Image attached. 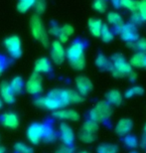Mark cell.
Listing matches in <instances>:
<instances>
[{
    "instance_id": "obj_1",
    "label": "cell",
    "mask_w": 146,
    "mask_h": 153,
    "mask_svg": "<svg viewBox=\"0 0 146 153\" xmlns=\"http://www.w3.org/2000/svg\"><path fill=\"white\" fill-rule=\"evenodd\" d=\"M60 91L61 90L51 91L48 96L36 100L35 105L39 108L51 109V111H57L59 108H62L65 105L60 99Z\"/></svg>"
},
{
    "instance_id": "obj_2",
    "label": "cell",
    "mask_w": 146,
    "mask_h": 153,
    "mask_svg": "<svg viewBox=\"0 0 146 153\" xmlns=\"http://www.w3.org/2000/svg\"><path fill=\"white\" fill-rule=\"evenodd\" d=\"M30 28H31L32 36L36 40L40 41L45 47H48L49 45V36L47 34L45 27L42 23L40 17L38 15H33L30 20Z\"/></svg>"
},
{
    "instance_id": "obj_3",
    "label": "cell",
    "mask_w": 146,
    "mask_h": 153,
    "mask_svg": "<svg viewBox=\"0 0 146 153\" xmlns=\"http://www.w3.org/2000/svg\"><path fill=\"white\" fill-rule=\"evenodd\" d=\"M112 75L118 78H122L124 76H128L129 73L132 71V67L130 64L124 59L121 54H116L112 57L111 69Z\"/></svg>"
},
{
    "instance_id": "obj_4",
    "label": "cell",
    "mask_w": 146,
    "mask_h": 153,
    "mask_svg": "<svg viewBox=\"0 0 146 153\" xmlns=\"http://www.w3.org/2000/svg\"><path fill=\"white\" fill-rule=\"evenodd\" d=\"M111 115V108L109 103L106 102H99L90 112V119L93 121H100L105 118H108Z\"/></svg>"
},
{
    "instance_id": "obj_5",
    "label": "cell",
    "mask_w": 146,
    "mask_h": 153,
    "mask_svg": "<svg viewBox=\"0 0 146 153\" xmlns=\"http://www.w3.org/2000/svg\"><path fill=\"white\" fill-rule=\"evenodd\" d=\"M5 48L8 54L14 59H18L22 55V46L19 37L17 36H10L7 37L4 41Z\"/></svg>"
},
{
    "instance_id": "obj_6",
    "label": "cell",
    "mask_w": 146,
    "mask_h": 153,
    "mask_svg": "<svg viewBox=\"0 0 146 153\" xmlns=\"http://www.w3.org/2000/svg\"><path fill=\"white\" fill-rule=\"evenodd\" d=\"M27 93L30 94H40L43 90V85H42V76L40 74L34 72L27 81L25 85Z\"/></svg>"
},
{
    "instance_id": "obj_7",
    "label": "cell",
    "mask_w": 146,
    "mask_h": 153,
    "mask_svg": "<svg viewBox=\"0 0 146 153\" xmlns=\"http://www.w3.org/2000/svg\"><path fill=\"white\" fill-rule=\"evenodd\" d=\"M45 124L33 123L28 127L27 130V138L33 144H38L43 137Z\"/></svg>"
},
{
    "instance_id": "obj_8",
    "label": "cell",
    "mask_w": 146,
    "mask_h": 153,
    "mask_svg": "<svg viewBox=\"0 0 146 153\" xmlns=\"http://www.w3.org/2000/svg\"><path fill=\"white\" fill-rule=\"evenodd\" d=\"M51 58L52 61L57 64V65H60L62 64L66 59V51L64 49L62 43L59 41H54L53 44H52L51 47Z\"/></svg>"
},
{
    "instance_id": "obj_9",
    "label": "cell",
    "mask_w": 146,
    "mask_h": 153,
    "mask_svg": "<svg viewBox=\"0 0 146 153\" xmlns=\"http://www.w3.org/2000/svg\"><path fill=\"white\" fill-rule=\"evenodd\" d=\"M84 45L81 42H75L68 48L66 52V57L68 58L70 63L80 59L84 56Z\"/></svg>"
},
{
    "instance_id": "obj_10",
    "label": "cell",
    "mask_w": 146,
    "mask_h": 153,
    "mask_svg": "<svg viewBox=\"0 0 146 153\" xmlns=\"http://www.w3.org/2000/svg\"><path fill=\"white\" fill-rule=\"evenodd\" d=\"M76 87H77L78 93L82 97L87 96L93 90V82L92 81L84 76H80L76 79Z\"/></svg>"
},
{
    "instance_id": "obj_11",
    "label": "cell",
    "mask_w": 146,
    "mask_h": 153,
    "mask_svg": "<svg viewBox=\"0 0 146 153\" xmlns=\"http://www.w3.org/2000/svg\"><path fill=\"white\" fill-rule=\"evenodd\" d=\"M120 35L121 38L125 40L127 42H132L138 39V33L136 31V29L130 24H126L120 27Z\"/></svg>"
},
{
    "instance_id": "obj_12",
    "label": "cell",
    "mask_w": 146,
    "mask_h": 153,
    "mask_svg": "<svg viewBox=\"0 0 146 153\" xmlns=\"http://www.w3.org/2000/svg\"><path fill=\"white\" fill-rule=\"evenodd\" d=\"M60 135L62 141L66 145H71L75 140L74 131L67 123H62L60 125Z\"/></svg>"
},
{
    "instance_id": "obj_13",
    "label": "cell",
    "mask_w": 146,
    "mask_h": 153,
    "mask_svg": "<svg viewBox=\"0 0 146 153\" xmlns=\"http://www.w3.org/2000/svg\"><path fill=\"white\" fill-rule=\"evenodd\" d=\"M0 96H1L2 100L9 105L15 102V94L11 90L10 85L7 82H2L0 84Z\"/></svg>"
},
{
    "instance_id": "obj_14",
    "label": "cell",
    "mask_w": 146,
    "mask_h": 153,
    "mask_svg": "<svg viewBox=\"0 0 146 153\" xmlns=\"http://www.w3.org/2000/svg\"><path fill=\"white\" fill-rule=\"evenodd\" d=\"M1 122L5 127L14 129L19 125V118H18V115L14 112H6L2 115Z\"/></svg>"
},
{
    "instance_id": "obj_15",
    "label": "cell",
    "mask_w": 146,
    "mask_h": 153,
    "mask_svg": "<svg viewBox=\"0 0 146 153\" xmlns=\"http://www.w3.org/2000/svg\"><path fill=\"white\" fill-rule=\"evenodd\" d=\"M53 115L56 118L60 119H67V120L76 121L80 118V114L74 109H57L54 112Z\"/></svg>"
},
{
    "instance_id": "obj_16",
    "label": "cell",
    "mask_w": 146,
    "mask_h": 153,
    "mask_svg": "<svg viewBox=\"0 0 146 153\" xmlns=\"http://www.w3.org/2000/svg\"><path fill=\"white\" fill-rule=\"evenodd\" d=\"M102 25L103 24L102 22V20L97 19V18H90L89 20V29H90V34H92L93 37L99 38Z\"/></svg>"
},
{
    "instance_id": "obj_17",
    "label": "cell",
    "mask_w": 146,
    "mask_h": 153,
    "mask_svg": "<svg viewBox=\"0 0 146 153\" xmlns=\"http://www.w3.org/2000/svg\"><path fill=\"white\" fill-rule=\"evenodd\" d=\"M130 66L134 68H145L146 67V53L137 52L130 59Z\"/></svg>"
},
{
    "instance_id": "obj_18",
    "label": "cell",
    "mask_w": 146,
    "mask_h": 153,
    "mask_svg": "<svg viewBox=\"0 0 146 153\" xmlns=\"http://www.w3.org/2000/svg\"><path fill=\"white\" fill-rule=\"evenodd\" d=\"M52 67L51 63L47 58H40L36 61L35 63V72L38 74H43V73H49L51 71Z\"/></svg>"
},
{
    "instance_id": "obj_19",
    "label": "cell",
    "mask_w": 146,
    "mask_h": 153,
    "mask_svg": "<svg viewBox=\"0 0 146 153\" xmlns=\"http://www.w3.org/2000/svg\"><path fill=\"white\" fill-rule=\"evenodd\" d=\"M132 126H133V124L130 119L123 118L118 121L116 127H115V130H116V132L118 134H120V135H124V134H127L131 130Z\"/></svg>"
},
{
    "instance_id": "obj_20",
    "label": "cell",
    "mask_w": 146,
    "mask_h": 153,
    "mask_svg": "<svg viewBox=\"0 0 146 153\" xmlns=\"http://www.w3.org/2000/svg\"><path fill=\"white\" fill-rule=\"evenodd\" d=\"M122 102V94L118 91L112 90L106 94V102L113 105H119Z\"/></svg>"
},
{
    "instance_id": "obj_21",
    "label": "cell",
    "mask_w": 146,
    "mask_h": 153,
    "mask_svg": "<svg viewBox=\"0 0 146 153\" xmlns=\"http://www.w3.org/2000/svg\"><path fill=\"white\" fill-rule=\"evenodd\" d=\"M9 85H10L11 90L13 91V93L15 94H20L21 91H23L24 87H25V85H24V81L21 76H15L14 79H12V81L10 82V84Z\"/></svg>"
},
{
    "instance_id": "obj_22",
    "label": "cell",
    "mask_w": 146,
    "mask_h": 153,
    "mask_svg": "<svg viewBox=\"0 0 146 153\" xmlns=\"http://www.w3.org/2000/svg\"><path fill=\"white\" fill-rule=\"evenodd\" d=\"M107 21L109 24L116 27H121L123 25L122 17L120 16V14L116 13V12H109L107 14Z\"/></svg>"
},
{
    "instance_id": "obj_23",
    "label": "cell",
    "mask_w": 146,
    "mask_h": 153,
    "mask_svg": "<svg viewBox=\"0 0 146 153\" xmlns=\"http://www.w3.org/2000/svg\"><path fill=\"white\" fill-rule=\"evenodd\" d=\"M36 0H18L17 3V10L20 13H25L30 8L33 7Z\"/></svg>"
},
{
    "instance_id": "obj_24",
    "label": "cell",
    "mask_w": 146,
    "mask_h": 153,
    "mask_svg": "<svg viewBox=\"0 0 146 153\" xmlns=\"http://www.w3.org/2000/svg\"><path fill=\"white\" fill-rule=\"evenodd\" d=\"M56 138H57V133L55 132V130L51 126L45 125L44 133H43V137H42V139L46 142H53Z\"/></svg>"
},
{
    "instance_id": "obj_25",
    "label": "cell",
    "mask_w": 146,
    "mask_h": 153,
    "mask_svg": "<svg viewBox=\"0 0 146 153\" xmlns=\"http://www.w3.org/2000/svg\"><path fill=\"white\" fill-rule=\"evenodd\" d=\"M96 66L102 70H110L111 69V63L103 56V55H99L96 60Z\"/></svg>"
},
{
    "instance_id": "obj_26",
    "label": "cell",
    "mask_w": 146,
    "mask_h": 153,
    "mask_svg": "<svg viewBox=\"0 0 146 153\" xmlns=\"http://www.w3.org/2000/svg\"><path fill=\"white\" fill-rule=\"evenodd\" d=\"M100 37H102V41L105 43H108L112 41L113 39V34L111 33V31L109 30L108 26L106 24H103L102 28V32H100Z\"/></svg>"
},
{
    "instance_id": "obj_27",
    "label": "cell",
    "mask_w": 146,
    "mask_h": 153,
    "mask_svg": "<svg viewBox=\"0 0 146 153\" xmlns=\"http://www.w3.org/2000/svg\"><path fill=\"white\" fill-rule=\"evenodd\" d=\"M137 4L138 1H133V0H120L119 2V6L128 9L131 11V13L137 11Z\"/></svg>"
},
{
    "instance_id": "obj_28",
    "label": "cell",
    "mask_w": 146,
    "mask_h": 153,
    "mask_svg": "<svg viewBox=\"0 0 146 153\" xmlns=\"http://www.w3.org/2000/svg\"><path fill=\"white\" fill-rule=\"evenodd\" d=\"M68 97H69L70 103H78L83 102V97L76 91L68 90Z\"/></svg>"
},
{
    "instance_id": "obj_29",
    "label": "cell",
    "mask_w": 146,
    "mask_h": 153,
    "mask_svg": "<svg viewBox=\"0 0 146 153\" xmlns=\"http://www.w3.org/2000/svg\"><path fill=\"white\" fill-rule=\"evenodd\" d=\"M97 129H99V125H97L96 121L92 120V119L84 122V124L83 126V130L87 131V132H90V133H96V131Z\"/></svg>"
},
{
    "instance_id": "obj_30",
    "label": "cell",
    "mask_w": 146,
    "mask_h": 153,
    "mask_svg": "<svg viewBox=\"0 0 146 153\" xmlns=\"http://www.w3.org/2000/svg\"><path fill=\"white\" fill-rule=\"evenodd\" d=\"M141 21H146V0H140L137 4V11Z\"/></svg>"
},
{
    "instance_id": "obj_31",
    "label": "cell",
    "mask_w": 146,
    "mask_h": 153,
    "mask_svg": "<svg viewBox=\"0 0 146 153\" xmlns=\"http://www.w3.org/2000/svg\"><path fill=\"white\" fill-rule=\"evenodd\" d=\"M14 149L17 153H34V150H33L32 147L21 142L16 143L14 145Z\"/></svg>"
},
{
    "instance_id": "obj_32",
    "label": "cell",
    "mask_w": 146,
    "mask_h": 153,
    "mask_svg": "<svg viewBox=\"0 0 146 153\" xmlns=\"http://www.w3.org/2000/svg\"><path fill=\"white\" fill-rule=\"evenodd\" d=\"M117 147L112 144H102L97 148V153H116Z\"/></svg>"
},
{
    "instance_id": "obj_33",
    "label": "cell",
    "mask_w": 146,
    "mask_h": 153,
    "mask_svg": "<svg viewBox=\"0 0 146 153\" xmlns=\"http://www.w3.org/2000/svg\"><path fill=\"white\" fill-rule=\"evenodd\" d=\"M93 7L99 13H104L106 11V0H93Z\"/></svg>"
},
{
    "instance_id": "obj_34",
    "label": "cell",
    "mask_w": 146,
    "mask_h": 153,
    "mask_svg": "<svg viewBox=\"0 0 146 153\" xmlns=\"http://www.w3.org/2000/svg\"><path fill=\"white\" fill-rule=\"evenodd\" d=\"M95 138H96L95 133H90L84 130H83L80 133V139L84 143H90V142L95 141Z\"/></svg>"
},
{
    "instance_id": "obj_35",
    "label": "cell",
    "mask_w": 146,
    "mask_h": 153,
    "mask_svg": "<svg viewBox=\"0 0 146 153\" xmlns=\"http://www.w3.org/2000/svg\"><path fill=\"white\" fill-rule=\"evenodd\" d=\"M71 66L73 67V69L77 70V71H82V70H84V67H86V59H84V56L80 58V59L74 61V62H71Z\"/></svg>"
},
{
    "instance_id": "obj_36",
    "label": "cell",
    "mask_w": 146,
    "mask_h": 153,
    "mask_svg": "<svg viewBox=\"0 0 146 153\" xmlns=\"http://www.w3.org/2000/svg\"><path fill=\"white\" fill-rule=\"evenodd\" d=\"M143 94V88H140V87H133L131 88H129L128 91L125 93V97H134V96H137V94Z\"/></svg>"
},
{
    "instance_id": "obj_37",
    "label": "cell",
    "mask_w": 146,
    "mask_h": 153,
    "mask_svg": "<svg viewBox=\"0 0 146 153\" xmlns=\"http://www.w3.org/2000/svg\"><path fill=\"white\" fill-rule=\"evenodd\" d=\"M35 11L37 12V14H43L45 10H46V3L45 0H36L34 4Z\"/></svg>"
},
{
    "instance_id": "obj_38",
    "label": "cell",
    "mask_w": 146,
    "mask_h": 153,
    "mask_svg": "<svg viewBox=\"0 0 146 153\" xmlns=\"http://www.w3.org/2000/svg\"><path fill=\"white\" fill-rule=\"evenodd\" d=\"M135 48L137 49L139 52L146 53V39L145 38L137 39V41L135 43Z\"/></svg>"
},
{
    "instance_id": "obj_39",
    "label": "cell",
    "mask_w": 146,
    "mask_h": 153,
    "mask_svg": "<svg viewBox=\"0 0 146 153\" xmlns=\"http://www.w3.org/2000/svg\"><path fill=\"white\" fill-rule=\"evenodd\" d=\"M61 32L63 34H65L66 36H68V37H70L71 35L74 34V28H73V26L69 25V24H66V25H64L61 28Z\"/></svg>"
},
{
    "instance_id": "obj_40",
    "label": "cell",
    "mask_w": 146,
    "mask_h": 153,
    "mask_svg": "<svg viewBox=\"0 0 146 153\" xmlns=\"http://www.w3.org/2000/svg\"><path fill=\"white\" fill-rule=\"evenodd\" d=\"M60 32H61V28L59 26L57 25V24H55V23H52L51 24V26H50V29H49V33H50L51 35H54V36H59L60 34Z\"/></svg>"
},
{
    "instance_id": "obj_41",
    "label": "cell",
    "mask_w": 146,
    "mask_h": 153,
    "mask_svg": "<svg viewBox=\"0 0 146 153\" xmlns=\"http://www.w3.org/2000/svg\"><path fill=\"white\" fill-rule=\"evenodd\" d=\"M125 144L130 148H133L137 145V140H136L135 137L133 136H128L125 138Z\"/></svg>"
},
{
    "instance_id": "obj_42",
    "label": "cell",
    "mask_w": 146,
    "mask_h": 153,
    "mask_svg": "<svg viewBox=\"0 0 146 153\" xmlns=\"http://www.w3.org/2000/svg\"><path fill=\"white\" fill-rule=\"evenodd\" d=\"M55 153H73V150H72V148L65 147V146H64V147H61L58 149Z\"/></svg>"
},
{
    "instance_id": "obj_43",
    "label": "cell",
    "mask_w": 146,
    "mask_h": 153,
    "mask_svg": "<svg viewBox=\"0 0 146 153\" xmlns=\"http://www.w3.org/2000/svg\"><path fill=\"white\" fill-rule=\"evenodd\" d=\"M129 79H130V81H131V82H134L135 81V79H136V74H135V73L134 72H130L129 73Z\"/></svg>"
},
{
    "instance_id": "obj_44",
    "label": "cell",
    "mask_w": 146,
    "mask_h": 153,
    "mask_svg": "<svg viewBox=\"0 0 146 153\" xmlns=\"http://www.w3.org/2000/svg\"><path fill=\"white\" fill-rule=\"evenodd\" d=\"M3 71H4V63H3V61L0 59V76L2 75Z\"/></svg>"
},
{
    "instance_id": "obj_45",
    "label": "cell",
    "mask_w": 146,
    "mask_h": 153,
    "mask_svg": "<svg viewBox=\"0 0 146 153\" xmlns=\"http://www.w3.org/2000/svg\"><path fill=\"white\" fill-rule=\"evenodd\" d=\"M111 2H112V4L115 6V7H118V6H119L120 0H111Z\"/></svg>"
},
{
    "instance_id": "obj_46",
    "label": "cell",
    "mask_w": 146,
    "mask_h": 153,
    "mask_svg": "<svg viewBox=\"0 0 146 153\" xmlns=\"http://www.w3.org/2000/svg\"><path fill=\"white\" fill-rule=\"evenodd\" d=\"M0 153H6V149L4 147H0Z\"/></svg>"
},
{
    "instance_id": "obj_47",
    "label": "cell",
    "mask_w": 146,
    "mask_h": 153,
    "mask_svg": "<svg viewBox=\"0 0 146 153\" xmlns=\"http://www.w3.org/2000/svg\"><path fill=\"white\" fill-rule=\"evenodd\" d=\"M2 108V100H0V108Z\"/></svg>"
},
{
    "instance_id": "obj_48",
    "label": "cell",
    "mask_w": 146,
    "mask_h": 153,
    "mask_svg": "<svg viewBox=\"0 0 146 153\" xmlns=\"http://www.w3.org/2000/svg\"><path fill=\"white\" fill-rule=\"evenodd\" d=\"M81 153H89V152H87V151H83V152H81Z\"/></svg>"
},
{
    "instance_id": "obj_49",
    "label": "cell",
    "mask_w": 146,
    "mask_h": 153,
    "mask_svg": "<svg viewBox=\"0 0 146 153\" xmlns=\"http://www.w3.org/2000/svg\"><path fill=\"white\" fill-rule=\"evenodd\" d=\"M145 132H146V126H145Z\"/></svg>"
},
{
    "instance_id": "obj_50",
    "label": "cell",
    "mask_w": 146,
    "mask_h": 153,
    "mask_svg": "<svg viewBox=\"0 0 146 153\" xmlns=\"http://www.w3.org/2000/svg\"><path fill=\"white\" fill-rule=\"evenodd\" d=\"M132 153H135V152H132Z\"/></svg>"
}]
</instances>
